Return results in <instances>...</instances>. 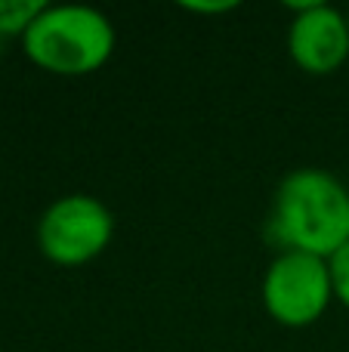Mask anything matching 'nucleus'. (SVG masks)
<instances>
[{
	"label": "nucleus",
	"instance_id": "1",
	"mask_svg": "<svg viewBox=\"0 0 349 352\" xmlns=\"http://www.w3.org/2000/svg\"><path fill=\"white\" fill-rule=\"evenodd\" d=\"M269 232L282 250L331 260L349 241V188L319 167L291 170L272 198Z\"/></svg>",
	"mask_w": 349,
	"mask_h": 352
},
{
	"label": "nucleus",
	"instance_id": "2",
	"mask_svg": "<svg viewBox=\"0 0 349 352\" xmlns=\"http://www.w3.org/2000/svg\"><path fill=\"white\" fill-rule=\"evenodd\" d=\"M22 50L37 68L62 78L99 72L115 53V25L84 3L43 6L22 37Z\"/></svg>",
	"mask_w": 349,
	"mask_h": 352
},
{
	"label": "nucleus",
	"instance_id": "3",
	"mask_svg": "<svg viewBox=\"0 0 349 352\" xmlns=\"http://www.w3.org/2000/svg\"><path fill=\"white\" fill-rule=\"evenodd\" d=\"M115 217L93 195H62L37 219V250L56 266H84L105 254Z\"/></svg>",
	"mask_w": 349,
	"mask_h": 352
},
{
	"label": "nucleus",
	"instance_id": "4",
	"mask_svg": "<svg viewBox=\"0 0 349 352\" xmlns=\"http://www.w3.org/2000/svg\"><path fill=\"white\" fill-rule=\"evenodd\" d=\"M260 297L272 322L284 328H309L334 300L328 260L300 250H282L266 269Z\"/></svg>",
	"mask_w": 349,
	"mask_h": 352
},
{
	"label": "nucleus",
	"instance_id": "5",
	"mask_svg": "<svg viewBox=\"0 0 349 352\" xmlns=\"http://www.w3.org/2000/svg\"><path fill=\"white\" fill-rule=\"evenodd\" d=\"M294 22L288 31V53L306 74H331L349 59V28L346 12L319 0L288 3Z\"/></svg>",
	"mask_w": 349,
	"mask_h": 352
},
{
	"label": "nucleus",
	"instance_id": "6",
	"mask_svg": "<svg viewBox=\"0 0 349 352\" xmlns=\"http://www.w3.org/2000/svg\"><path fill=\"white\" fill-rule=\"evenodd\" d=\"M43 6V0H0V37H25Z\"/></svg>",
	"mask_w": 349,
	"mask_h": 352
},
{
	"label": "nucleus",
	"instance_id": "7",
	"mask_svg": "<svg viewBox=\"0 0 349 352\" xmlns=\"http://www.w3.org/2000/svg\"><path fill=\"white\" fill-rule=\"evenodd\" d=\"M328 269H331L334 300H337V303H344L349 309V241L331 256V260H328Z\"/></svg>",
	"mask_w": 349,
	"mask_h": 352
},
{
	"label": "nucleus",
	"instance_id": "8",
	"mask_svg": "<svg viewBox=\"0 0 349 352\" xmlns=\"http://www.w3.org/2000/svg\"><path fill=\"white\" fill-rule=\"evenodd\" d=\"M183 10H189V12H198V16H214V12H232V10H238V3L235 0H214V3H183Z\"/></svg>",
	"mask_w": 349,
	"mask_h": 352
},
{
	"label": "nucleus",
	"instance_id": "9",
	"mask_svg": "<svg viewBox=\"0 0 349 352\" xmlns=\"http://www.w3.org/2000/svg\"><path fill=\"white\" fill-rule=\"evenodd\" d=\"M346 28H349V10H346Z\"/></svg>",
	"mask_w": 349,
	"mask_h": 352
}]
</instances>
